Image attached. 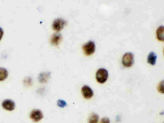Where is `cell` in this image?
I'll return each mask as SVG.
<instances>
[{"instance_id":"1","label":"cell","mask_w":164,"mask_h":123,"mask_svg":"<svg viewBox=\"0 0 164 123\" xmlns=\"http://www.w3.org/2000/svg\"><path fill=\"white\" fill-rule=\"evenodd\" d=\"M108 72L106 68H100L97 70L96 74V78L97 81L100 83H104L107 80Z\"/></svg>"},{"instance_id":"2","label":"cell","mask_w":164,"mask_h":123,"mask_svg":"<svg viewBox=\"0 0 164 123\" xmlns=\"http://www.w3.org/2000/svg\"><path fill=\"white\" fill-rule=\"evenodd\" d=\"M84 53L86 55H90L94 53L95 50V43L93 40H89L82 46Z\"/></svg>"},{"instance_id":"3","label":"cell","mask_w":164,"mask_h":123,"mask_svg":"<svg viewBox=\"0 0 164 123\" xmlns=\"http://www.w3.org/2000/svg\"><path fill=\"white\" fill-rule=\"evenodd\" d=\"M122 62L126 67H130L134 62V54L131 52H127L123 55Z\"/></svg>"},{"instance_id":"4","label":"cell","mask_w":164,"mask_h":123,"mask_svg":"<svg viewBox=\"0 0 164 123\" xmlns=\"http://www.w3.org/2000/svg\"><path fill=\"white\" fill-rule=\"evenodd\" d=\"M66 23L67 22L64 19H62V18H58L53 22V25H52L53 28L54 30H55L56 32H59L62 29H63Z\"/></svg>"},{"instance_id":"5","label":"cell","mask_w":164,"mask_h":123,"mask_svg":"<svg viewBox=\"0 0 164 123\" xmlns=\"http://www.w3.org/2000/svg\"><path fill=\"white\" fill-rule=\"evenodd\" d=\"M30 117L34 122H38L43 118V113L39 109H34L30 112Z\"/></svg>"},{"instance_id":"6","label":"cell","mask_w":164,"mask_h":123,"mask_svg":"<svg viewBox=\"0 0 164 123\" xmlns=\"http://www.w3.org/2000/svg\"><path fill=\"white\" fill-rule=\"evenodd\" d=\"M81 93L86 99H90L93 95V91L90 87L84 85L81 88Z\"/></svg>"},{"instance_id":"7","label":"cell","mask_w":164,"mask_h":123,"mask_svg":"<svg viewBox=\"0 0 164 123\" xmlns=\"http://www.w3.org/2000/svg\"><path fill=\"white\" fill-rule=\"evenodd\" d=\"M2 107L6 110L12 111L15 108V103L11 100H4L2 103Z\"/></svg>"},{"instance_id":"8","label":"cell","mask_w":164,"mask_h":123,"mask_svg":"<svg viewBox=\"0 0 164 123\" xmlns=\"http://www.w3.org/2000/svg\"><path fill=\"white\" fill-rule=\"evenodd\" d=\"M62 39L61 35L59 33H55L52 35L51 39V42L52 45H58Z\"/></svg>"},{"instance_id":"9","label":"cell","mask_w":164,"mask_h":123,"mask_svg":"<svg viewBox=\"0 0 164 123\" xmlns=\"http://www.w3.org/2000/svg\"><path fill=\"white\" fill-rule=\"evenodd\" d=\"M157 56L156 53L153 52H151L147 56V62L152 65L156 64Z\"/></svg>"},{"instance_id":"10","label":"cell","mask_w":164,"mask_h":123,"mask_svg":"<svg viewBox=\"0 0 164 123\" xmlns=\"http://www.w3.org/2000/svg\"><path fill=\"white\" fill-rule=\"evenodd\" d=\"M157 36L158 40L160 41L164 40V26H160L157 30Z\"/></svg>"},{"instance_id":"11","label":"cell","mask_w":164,"mask_h":123,"mask_svg":"<svg viewBox=\"0 0 164 123\" xmlns=\"http://www.w3.org/2000/svg\"><path fill=\"white\" fill-rule=\"evenodd\" d=\"M8 72L6 68L0 67V81L5 80L7 78Z\"/></svg>"},{"instance_id":"12","label":"cell","mask_w":164,"mask_h":123,"mask_svg":"<svg viewBox=\"0 0 164 123\" xmlns=\"http://www.w3.org/2000/svg\"><path fill=\"white\" fill-rule=\"evenodd\" d=\"M99 119V117L98 115L95 113H93L88 118V123H98Z\"/></svg>"},{"instance_id":"13","label":"cell","mask_w":164,"mask_h":123,"mask_svg":"<svg viewBox=\"0 0 164 123\" xmlns=\"http://www.w3.org/2000/svg\"><path fill=\"white\" fill-rule=\"evenodd\" d=\"M57 105L61 108H64L67 106V103L64 100H59L57 101Z\"/></svg>"},{"instance_id":"14","label":"cell","mask_w":164,"mask_h":123,"mask_svg":"<svg viewBox=\"0 0 164 123\" xmlns=\"http://www.w3.org/2000/svg\"><path fill=\"white\" fill-rule=\"evenodd\" d=\"M163 81H161L160 83H159L158 85V89L159 91L161 93H163Z\"/></svg>"},{"instance_id":"15","label":"cell","mask_w":164,"mask_h":123,"mask_svg":"<svg viewBox=\"0 0 164 123\" xmlns=\"http://www.w3.org/2000/svg\"><path fill=\"white\" fill-rule=\"evenodd\" d=\"M100 123H110V120L108 118L104 117L101 119Z\"/></svg>"},{"instance_id":"16","label":"cell","mask_w":164,"mask_h":123,"mask_svg":"<svg viewBox=\"0 0 164 123\" xmlns=\"http://www.w3.org/2000/svg\"><path fill=\"white\" fill-rule=\"evenodd\" d=\"M3 35V31L2 28L0 27V40H1L2 38Z\"/></svg>"}]
</instances>
